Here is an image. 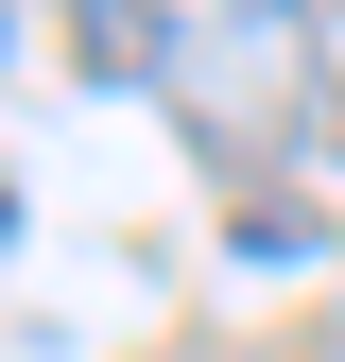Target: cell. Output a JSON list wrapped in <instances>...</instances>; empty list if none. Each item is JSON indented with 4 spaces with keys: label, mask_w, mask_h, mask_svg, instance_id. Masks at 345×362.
I'll use <instances>...</instances> for the list:
<instances>
[{
    "label": "cell",
    "mask_w": 345,
    "mask_h": 362,
    "mask_svg": "<svg viewBox=\"0 0 345 362\" xmlns=\"http://www.w3.org/2000/svg\"><path fill=\"white\" fill-rule=\"evenodd\" d=\"M69 52L104 69V86H139V52H156V0H69Z\"/></svg>",
    "instance_id": "1"
},
{
    "label": "cell",
    "mask_w": 345,
    "mask_h": 362,
    "mask_svg": "<svg viewBox=\"0 0 345 362\" xmlns=\"http://www.w3.org/2000/svg\"><path fill=\"white\" fill-rule=\"evenodd\" d=\"M0 242H18V190H0Z\"/></svg>",
    "instance_id": "2"
}]
</instances>
